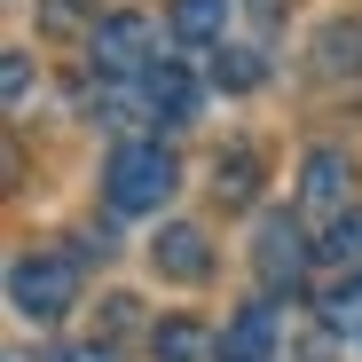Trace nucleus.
Returning <instances> with one entry per match:
<instances>
[{"label":"nucleus","instance_id":"obj_1","mask_svg":"<svg viewBox=\"0 0 362 362\" xmlns=\"http://www.w3.org/2000/svg\"><path fill=\"white\" fill-rule=\"evenodd\" d=\"M173 181H181V165H173L165 142H118L110 165H103V197L118 213H158L173 197Z\"/></svg>","mask_w":362,"mask_h":362},{"label":"nucleus","instance_id":"obj_2","mask_svg":"<svg viewBox=\"0 0 362 362\" xmlns=\"http://www.w3.org/2000/svg\"><path fill=\"white\" fill-rule=\"evenodd\" d=\"M158 24L142 16V8H118V16H103L95 32H87V64L103 71V79H142L150 64H158Z\"/></svg>","mask_w":362,"mask_h":362},{"label":"nucleus","instance_id":"obj_3","mask_svg":"<svg viewBox=\"0 0 362 362\" xmlns=\"http://www.w3.org/2000/svg\"><path fill=\"white\" fill-rule=\"evenodd\" d=\"M8 299H16V315L55 323V315L79 299V260H64V252H32V260H16V268H8Z\"/></svg>","mask_w":362,"mask_h":362},{"label":"nucleus","instance_id":"obj_4","mask_svg":"<svg viewBox=\"0 0 362 362\" xmlns=\"http://www.w3.org/2000/svg\"><path fill=\"white\" fill-rule=\"evenodd\" d=\"M308 228H299L291 213H260V228H252V268H260V284L268 291H299V276H308Z\"/></svg>","mask_w":362,"mask_h":362},{"label":"nucleus","instance_id":"obj_5","mask_svg":"<svg viewBox=\"0 0 362 362\" xmlns=\"http://www.w3.org/2000/svg\"><path fill=\"white\" fill-rule=\"evenodd\" d=\"M299 205H315V213H354V165L346 150H308V165H299Z\"/></svg>","mask_w":362,"mask_h":362},{"label":"nucleus","instance_id":"obj_6","mask_svg":"<svg viewBox=\"0 0 362 362\" xmlns=\"http://www.w3.org/2000/svg\"><path fill=\"white\" fill-rule=\"evenodd\" d=\"M150 260H158V276H173V284H205V276H213V245H205V228H189V221H165L158 245H150Z\"/></svg>","mask_w":362,"mask_h":362},{"label":"nucleus","instance_id":"obj_7","mask_svg":"<svg viewBox=\"0 0 362 362\" xmlns=\"http://www.w3.org/2000/svg\"><path fill=\"white\" fill-rule=\"evenodd\" d=\"M213 354H221V362H276V299H252V308H236Z\"/></svg>","mask_w":362,"mask_h":362},{"label":"nucleus","instance_id":"obj_8","mask_svg":"<svg viewBox=\"0 0 362 362\" xmlns=\"http://www.w3.org/2000/svg\"><path fill=\"white\" fill-rule=\"evenodd\" d=\"M142 110L165 118V127H181V118H197V79L181 64H150L142 71Z\"/></svg>","mask_w":362,"mask_h":362},{"label":"nucleus","instance_id":"obj_9","mask_svg":"<svg viewBox=\"0 0 362 362\" xmlns=\"http://www.w3.org/2000/svg\"><path fill=\"white\" fill-rule=\"evenodd\" d=\"M165 24H173V40H181V47H213V40H221V24H228V0H173Z\"/></svg>","mask_w":362,"mask_h":362},{"label":"nucleus","instance_id":"obj_10","mask_svg":"<svg viewBox=\"0 0 362 362\" xmlns=\"http://www.w3.org/2000/svg\"><path fill=\"white\" fill-rule=\"evenodd\" d=\"M205 346H221V339H205V323H189V315H165L150 331V354L158 362H205Z\"/></svg>","mask_w":362,"mask_h":362},{"label":"nucleus","instance_id":"obj_11","mask_svg":"<svg viewBox=\"0 0 362 362\" xmlns=\"http://www.w3.org/2000/svg\"><path fill=\"white\" fill-rule=\"evenodd\" d=\"M315 71H323V79L362 71V24H323V32H315Z\"/></svg>","mask_w":362,"mask_h":362},{"label":"nucleus","instance_id":"obj_12","mask_svg":"<svg viewBox=\"0 0 362 362\" xmlns=\"http://www.w3.org/2000/svg\"><path fill=\"white\" fill-rule=\"evenodd\" d=\"M252 189H260V150H245V142L221 150V197H228V205H245Z\"/></svg>","mask_w":362,"mask_h":362},{"label":"nucleus","instance_id":"obj_13","mask_svg":"<svg viewBox=\"0 0 362 362\" xmlns=\"http://www.w3.org/2000/svg\"><path fill=\"white\" fill-rule=\"evenodd\" d=\"M315 252H323V260H339V268H354V260H362V205H354V213H339V221L315 236Z\"/></svg>","mask_w":362,"mask_h":362},{"label":"nucleus","instance_id":"obj_14","mask_svg":"<svg viewBox=\"0 0 362 362\" xmlns=\"http://www.w3.org/2000/svg\"><path fill=\"white\" fill-rule=\"evenodd\" d=\"M323 323H331V331H354V339H362V276H346V284L323 299Z\"/></svg>","mask_w":362,"mask_h":362},{"label":"nucleus","instance_id":"obj_15","mask_svg":"<svg viewBox=\"0 0 362 362\" xmlns=\"http://www.w3.org/2000/svg\"><path fill=\"white\" fill-rule=\"evenodd\" d=\"M213 71H221V87H260L268 64H260L252 47H221V64H213Z\"/></svg>","mask_w":362,"mask_h":362},{"label":"nucleus","instance_id":"obj_16","mask_svg":"<svg viewBox=\"0 0 362 362\" xmlns=\"http://www.w3.org/2000/svg\"><path fill=\"white\" fill-rule=\"evenodd\" d=\"M0 87H8V103H24V95H32V64H24L16 47H8V64H0Z\"/></svg>","mask_w":362,"mask_h":362},{"label":"nucleus","instance_id":"obj_17","mask_svg":"<svg viewBox=\"0 0 362 362\" xmlns=\"http://www.w3.org/2000/svg\"><path fill=\"white\" fill-rule=\"evenodd\" d=\"M55 362H118L110 346H71V354H55Z\"/></svg>","mask_w":362,"mask_h":362},{"label":"nucleus","instance_id":"obj_18","mask_svg":"<svg viewBox=\"0 0 362 362\" xmlns=\"http://www.w3.org/2000/svg\"><path fill=\"white\" fill-rule=\"evenodd\" d=\"M252 8H260V16H268V8H276V0H252Z\"/></svg>","mask_w":362,"mask_h":362}]
</instances>
